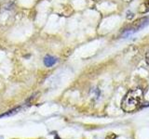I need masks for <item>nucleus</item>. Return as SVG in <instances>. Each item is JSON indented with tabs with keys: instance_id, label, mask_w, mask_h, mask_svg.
<instances>
[{
	"instance_id": "obj_7",
	"label": "nucleus",
	"mask_w": 149,
	"mask_h": 139,
	"mask_svg": "<svg viewBox=\"0 0 149 139\" xmlns=\"http://www.w3.org/2000/svg\"><path fill=\"white\" fill-rule=\"evenodd\" d=\"M93 1H99V0H93Z\"/></svg>"
},
{
	"instance_id": "obj_3",
	"label": "nucleus",
	"mask_w": 149,
	"mask_h": 139,
	"mask_svg": "<svg viewBox=\"0 0 149 139\" xmlns=\"http://www.w3.org/2000/svg\"><path fill=\"white\" fill-rule=\"evenodd\" d=\"M56 62H57V58L52 57V56L48 55L44 58V64L47 67H52Z\"/></svg>"
},
{
	"instance_id": "obj_4",
	"label": "nucleus",
	"mask_w": 149,
	"mask_h": 139,
	"mask_svg": "<svg viewBox=\"0 0 149 139\" xmlns=\"http://www.w3.org/2000/svg\"><path fill=\"white\" fill-rule=\"evenodd\" d=\"M21 108H17L15 109H13V110H9L8 113L6 114H2V115H0V118H2V117H8V116H10V115H14V114H16L18 112V110H20Z\"/></svg>"
},
{
	"instance_id": "obj_5",
	"label": "nucleus",
	"mask_w": 149,
	"mask_h": 139,
	"mask_svg": "<svg viewBox=\"0 0 149 139\" xmlns=\"http://www.w3.org/2000/svg\"><path fill=\"white\" fill-rule=\"evenodd\" d=\"M144 7H146V8H144L143 10V13H144V12H146V11L149 10V0H146V2L143 3L141 6V8H144Z\"/></svg>"
},
{
	"instance_id": "obj_6",
	"label": "nucleus",
	"mask_w": 149,
	"mask_h": 139,
	"mask_svg": "<svg viewBox=\"0 0 149 139\" xmlns=\"http://www.w3.org/2000/svg\"><path fill=\"white\" fill-rule=\"evenodd\" d=\"M146 62H147V64L149 65V50H148V52L146 53Z\"/></svg>"
},
{
	"instance_id": "obj_1",
	"label": "nucleus",
	"mask_w": 149,
	"mask_h": 139,
	"mask_svg": "<svg viewBox=\"0 0 149 139\" xmlns=\"http://www.w3.org/2000/svg\"><path fill=\"white\" fill-rule=\"evenodd\" d=\"M143 102V90L141 87H136L130 90L123 97L121 102V109L125 112H133L142 107Z\"/></svg>"
},
{
	"instance_id": "obj_2",
	"label": "nucleus",
	"mask_w": 149,
	"mask_h": 139,
	"mask_svg": "<svg viewBox=\"0 0 149 139\" xmlns=\"http://www.w3.org/2000/svg\"><path fill=\"white\" fill-rule=\"evenodd\" d=\"M149 23V19L148 18H143V19H140V20H138L137 21H135L133 23V25L132 27V31H138L140 30L141 28L146 26L147 24Z\"/></svg>"
}]
</instances>
